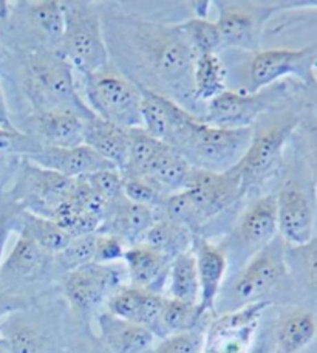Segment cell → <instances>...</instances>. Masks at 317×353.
<instances>
[{"label":"cell","instance_id":"22","mask_svg":"<svg viewBox=\"0 0 317 353\" xmlns=\"http://www.w3.org/2000/svg\"><path fill=\"white\" fill-rule=\"evenodd\" d=\"M25 160L72 180L84 179L87 175L105 171V169H115L85 144L78 148L42 146L36 154L27 157Z\"/></svg>","mask_w":317,"mask_h":353},{"label":"cell","instance_id":"26","mask_svg":"<svg viewBox=\"0 0 317 353\" xmlns=\"http://www.w3.org/2000/svg\"><path fill=\"white\" fill-rule=\"evenodd\" d=\"M316 336V314L302 307L280 312L272 329V341L280 353H300L313 344Z\"/></svg>","mask_w":317,"mask_h":353},{"label":"cell","instance_id":"30","mask_svg":"<svg viewBox=\"0 0 317 353\" xmlns=\"http://www.w3.org/2000/svg\"><path fill=\"white\" fill-rule=\"evenodd\" d=\"M195 234L186 226L172 222L166 217L156 219L145 232L143 243L156 250L158 253L172 261L186 251L192 250Z\"/></svg>","mask_w":317,"mask_h":353},{"label":"cell","instance_id":"4","mask_svg":"<svg viewBox=\"0 0 317 353\" xmlns=\"http://www.w3.org/2000/svg\"><path fill=\"white\" fill-rule=\"evenodd\" d=\"M288 283H291V279L287 263V243L277 236L251 256L234 273L231 281L225 283L215 305V314L236 310L252 302H272L269 296Z\"/></svg>","mask_w":317,"mask_h":353},{"label":"cell","instance_id":"11","mask_svg":"<svg viewBox=\"0 0 317 353\" xmlns=\"http://www.w3.org/2000/svg\"><path fill=\"white\" fill-rule=\"evenodd\" d=\"M288 99L289 84L287 81L254 93L225 90L209 101L205 115L200 118L206 124L220 129L254 128L260 117L277 109Z\"/></svg>","mask_w":317,"mask_h":353},{"label":"cell","instance_id":"20","mask_svg":"<svg viewBox=\"0 0 317 353\" xmlns=\"http://www.w3.org/2000/svg\"><path fill=\"white\" fill-rule=\"evenodd\" d=\"M94 338L109 353H152L158 338L149 329L99 310L93 316Z\"/></svg>","mask_w":317,"mask_h":353},{"label":"cell","instance_id":"38","mask_svg":"<svg viewBox=\"0 0 317 353\" xmlns=\"http://www.w3.org/2000/svg\"><path fill=\"white\" fill-rule=\"evenodd\" d=\"M180 28L196 56L218 54V52H223L217 25L207 17L194 16L180 23Z\"/></svg>","mask_w":317,"mask_h":353},{"label":"cell","instance_id":"18","mask_svg":"<svg viewBox=\"0 0 317 353\" xmlns=\"http://www.w3.org/2000/svg\"><path fill=\"white\" fill-rule=\"evenodd\" d=\"M52 271H54V256L19 232L17 241L0 267V290L22 293L23 285L42 281Z\"/></svg>","mask_w":317,"mask_h":353},{"label":"cell","instance_id":"29","mask_svg":"<svg viewBox=\"0 0 317 353\" xmlns=\"http://www.w3.org/2000/svg\"><path fill=\"white\" fill-rule=\"evenodd\" d=\"M27 21L37 33V37L45 42V48L59 52L63 33V8L62 0H36L25 2Z\"/></svg>","mask_w":317,"mask_h":353},{"label":"cell","instance_id":"10","mask_svg":"<svg viewBox=\"0 0 317 353\" xmlns=\"http://www.w3.org/2000/svg\"><path fill=\"white\" fill-rule=\"evenodd\" d=\"M129 283L119 263H87L61 276L62 296L79 316H94L110 296Z\"/></svg>","mask_w":317,"mask_h":353},{"label":"cell","instance_id":"55","mask_svg":"<svg viewBox=\"0 0 317 353\" xmlns=\"http://www.w3.org/2000/svg\"><path fill=\"white\" fill-rule=\"evenodd\" d=\"M0 341H2V338H0Z\"/></svg>","mask_w":317,"mask_h":353},{"label":"cell","instance_id":"48","mask_svg":"<svg viewBox=\"0 0 317 353\" xmlns=\"http://www.w3.org/2000/svg\"><path fill=\"white\" fill-rule=\"evenodd\" d=\"M17 214L19 208L10 201L0 206V267L5 259V248L11 232L17 231Z\"/></svg>","mask_w":317,"mask_h":353},{"label":"cell","instance_id":"2","mask_svg":"<svg viewBox=\"0 0 317 353\" xmlns=\"http://www.w3.org/2000/svg\"><path fill=\"white\" fill-rule=\"evenodd\" d=\"M21 65L23 92L36 112L61 110L94 118L78 92L73 67L59 52L34 46L22 54Z\"/></svg>","mask_w":317,"mask_h":353},{"label":"cell","instance_id":"32","mask_svg":"<svg viewBox=\"0 0 317 353\" xmlns=\"http://www.w3.org/2000/svg\"><path fill=\"white\" fill-rule=\"evenodd\" d=\"M287 263L291 283L317 302V237L300 247L287 245Z\"/></svg>","mask_w":317,"mask_h":353},{"label":"cell","instance_id":"27","mask_svg":"<svg viewBox=\"0 0 317 353\" xmlns=\"http://www.w3.org/2000/svg\"><path fill=\"white\" fill-rule=\"evenodd\" d=\"M156 220L150 208L135 205L127 199H119L109 206L104 222L98 232L115 234L127 243V247L143 242L145 232Z\"/></svg>","mask_w":317,"mask_h":353},{"label":"cell","instance_id":"8","mask_svg":"<svg viewBox=\"0 0 317 353\" xmlns=\"http://www.w3.org/2000/svg\"><path fill=\"white\" fill-rule=\"evenodd\" d=\"M302 121L303 118L299 109L285 110L271 125L258 130L254 128L249 148L238 165L234 168L242 185L243 197L251 189L269 179L272 172H276L289 138L300 128Z\"/></svg>","mask_w":317,"mask_h":353},{"label":"cell","instance_id":"36","mask_svg":"<svg viewBox=\"0 0 317 353\" xmlns=\"http://www.w3.org/2000/svg\"><path fill=\"white\" fill-rule=\"evenodd\" d=\"M226 90V68L218 54L196 56L194 64L195 104L212 101Z\"/></svg>","mask_w":317,"mask_h":353},{"label":"cell","instance_id":"13","mask_svg":"<svg viewBox=\"0 0 317 353\" xmlns=\"http://www.w3.org/2000/svg\"><path fill=\"white\" fill-rule=\"evenodd\" d=\"M277 236L276 194H266L246 208L229 237L220 245L227 256L229 267L234 263V267L238 270L251 256Z\"/></svg>","mask_w":317,"mask_h":353},{"label":"cell","instance_id":"52","mask_svg":"<svg viewBox=\"0 0 317 353\" xmlns=\"http://www.w3.org/2000/svg\"><path fill=\"white\" fill-rule=\"evenodd\" d=\"M12 12V3L6 0H0V22L8 21Z\"/></svg>","mask_w":317,"mask_h":353},{"label":"cell","instance_id":"37","mask_svg":"<svg viewBox=\"0 0 317 353\" xmlns=\"http://www.w3.org/2000/svg\"><path fill=\"white\" fill-rule=\"evenodd\" d=\"M129 160H127V165L121 174L124 176H147L167 144L150 137L143 128L129 129Z\"/></svg>","mask_w":317,"mask_h":353},{"label":"cell","instance_id":"41","mask_svg":"<svg viewBox=\"0 0 317 353\" xmlns=\"http://www.w3.org/2000/svg\"><path fill=\"white\" fill-rule=\"evenodd\" d=\"M123 195L132 203L141 205L150 210L163 205L164 199L167 197L155 183L144 176H124L123 175Z\"/></svg>","mask_w":317,"mask_h":353},{"label":"cell","instance_id":"42","mask_svg":"<svg viewBox=\"0 0 317 353\" xmlns=\"http://www.w3.org/2000/svg\"><path fill=\"white\" fill-rule=\"evenodd\" d=\"M206 325L207 324L195 330L158 339L152 353H203V350H205Z\"/></svg>","mask_w":317,"mask_h":353},{"label":"cell","instance_id":"46","mask_svg":"<svg viewBox=\"0 0 317 353\" xmlns=\"http://www.w3.org/2000/svg\"><path fill=\"white\" fill-rule=\"evenodd\" d=\"M302 144H303V159H305L309 172H311V181H313V188H314V194L317 200V124L316 123L303 124Z\"/></svg>","mask_w":317,"mask_h":353},{"label":"cell","instance_id":"44","mask_svg":"<svg viewBox=\"0 0 317 353\" xmlns=\"http://www.w3.org/2000/svg\"><path fill=\"white\" fill-rule=\"evenodd\" d=\"M42 144L33 135L19 129H0V154H16L23 159L36 154Z\"/></svg>","mask_w":317,"mask_h":353},{"label":"cell","instance_id":"21","mask_svg":"<svg viewBox=\"0 0 317 353\" xmlns=\"http://www.w3.org/2000/svg\"><path fill=\"white\" fill-rule=\"evenodd\" d=\"M192 253L200 282V308L207 316L214 318L215 305L229 270L227 256L220 243H214L205 236L194 237Z\"/></svg>","mask_w":317,"mask_h":353},{"label":"cell","instance_id":"51","mask_svg":"<svg viewBox=\"0 0 317 353\" xmlns=\"http://www.w3.org/2000/svg\"><path fill=\"white\" fill-rule=\"evenodd\" d=\"M272 345H274V341H272V336L269 338L268 333H263V335H258L256 339V344L251 349L249 353H271Z\"/></svg>","mask_w":317,"mask_h":353},{"label":"cell","instance_id":"33","mask_svg":"<svg viewBox=\"0 0 317 353\" xmlns=\"http://www.w3.org/2000/svg\"><path fill=\"white\" fill-rule=\"evenodd\" d=\"M164 290H166L164 296H167V298L200 305V282L192 250L170 261L167 282Z\"/></svg>","mask_w":317,"mask_h":353},{"label":"cell","instance_id":"6","mask_svg":"<svg viewBox=\"0 0 317 353\" xmlns=\"http://www.w3.org/2000/svg\"><path fill=\"white\" fill-rule=\"evenodd\" d=\"M63 33L59 53L73 70L87 77L110 64V52L96 3L62 0Z\"/></svg>","mask_w":317,"mask_h":353},{"label":"cell","instance_id":"50","mask_svg":"<svg viewBox=\"0 0 317 353\" xmlns=\"http://www.w3.org/2000/svg\"><path fill=\"white\" fill-rule=\"evenodd\" d=\"M0 129H17L14 124L11 121V117H10V110H8V104H6V99H5V94L2 92V87H0Z\"/></svg>","mask_w":317,"mask_h":353},{"label":"cell","instance_id":"3","mask_svg":"<svg viewBox=\"0 0 317 353\" xmlns=\"http://www.w3.org/2000/svg\"><path fill=\"white\" fill-rule=\"evenodd\" d=\"M243 199L237 172H207L195 169L185 189L169 194L161 210L164 217L186 226L195 236L205 226Z\"/></svg>","mask_w":317,"mask_h":353},{"label":"cell","instance_id":"35","mask_svg":"<svg viewBox=\"0 0 317 353\" xmlns=\"http://www.w3.org/2000/svg\"><path fill=\"white\" fill-rule=\"evenodd\" d=\"M194 168L189 165L185 157L174 148L166 146L158 161L155 163L154 169L144 179H149L152 183L161 189V191L169 195L178 192L185 189L189 176L192 174Z\"/></svg>","mask_w":317,"mask_h":353},{"label":"cell","instance_id":"28","mask_svg":"<svg viewBox=\"0 0 317 353\" xmlns=\"http://www.w3.org/2000/svg\"><path fill=\"white\" fill-rule=\"evenodd\" d=\"M84 144L109 161L119 172L124 171L130 150L129 129H123L94 117L85 121Z\"/></svg>","mask_w":317,"mask_h":353},{"label":"cell","instance_id":"54","mask_svg":"<svg viewBox=\"0 0 317 353\" xmlns=\"http://www.w3.org/2000/svg\"><path fill=\"white\" fill-rule=\"evenodd\" d=\"M314 85L317 87V64H316V68H314Z\"/></svg>","mask_w":317,"mask_h":353},{"label":"cell","instance_id":"14","mask_svg":"<svg viewBox=\"0 0 317 353\" xmlns=\"http://www.w3.org/2000/svg\"><path fill=\"white\" fill-rule=\"evenodd\" d=\"M272 305L269 301H260L215 314L206 325L203 353H249L258 336L263 314Z\"/></svg>","mask_w":317,"mask_h":353},{"label":"cell","instance_id":"31","mask_svg":"<svg viewBox=\"0 0 317 353\" xmlns=\"http://www.w3.org/2000/svg\"><path fill=\"white\" fill-rule=\"evenodd\" d=\"M206 318L207 314L201 312L198 304H190V302L164 296L156 338L163 339L170 335L198 329V327L207 324Z\"/></svg>","mask_w":317,"mask_h":353},{"label":"cell","instance_id":"9","mask_svg":"<svg viewBox=\"0 0 317 353\" xmlns=\"http://www.w3.org/2000/svg\"><path fill=\"white\" fill-rule=\"evenodd\" d=\"M0 338L10 353H67L62 318L53 308L31 305L0 324Z\"/></svg>","mask_w":317,"mask_h":353},{"label":"cell","instance_id":"53","mask_svg":"<svg viewBox=\"0 0 317 353\" xmlns=\"http://www.w3.org/2000/svg\"><path fill=\"white\" fill-rule=\"evenodd\" d=\"M0 353H10V350L6 349V345L2 341H0Z\"/></svg>","mask_w":317,"mask_h":353},{"label":"cell","instance_id":"1","mask_svg":"<svg viewBox=\"0 0 317 353\" xmlns=\"http://www.w3.org/2000/svg\"><path fill=\"white\" fill-rule=\"evenodd\" d=\"M123 43L138 56L147 81L154 83L152 90L175 101L195 103L194 99V64L196 54L178 25L139 21L132 17L113 19ZM150 90V88H149ZM196 105V104H195Z\"/></svg>","mask_w":317,"mask_h":353},{"label":"cell","instance_id":"47","mask_svg":"<svg viewBox=\"0 0 317 353\" xmlns=\"http://www.w3.org/2000/svg\"><path fill=\"white\" fill-rule=\"evenodd\" d=\"M33 304V299L28 298L25 293L0 290V324H2L6 318H10L11 314L27 310V308H30Z\"/></svg>","mask_w":317,"mask_h":353},{"label":"cell","instance_id":"40","mask_svg":"<svg viewBox=\"0 0 317 353\" xmlns=\"http://www.w3.org/2000/svg\"><path fill=\"white\" fill-rule=\"evenodd\" d=\"M94 239L96 234L74 237L58 254H54V270H61V276L68 271L84 267L94 259Z\"/></svg>","mask_w":317,"mask_h":353},{"label":"cell","instance_id":"25","mask_svg":"<svg viewBox=\"0 0 317 353\" xmlns=\"http://www.w3.org/2000/svg\"><path fill=\"white\" fill-rule=\"evenodd\" d=\"M85 121L72 112L47 110L34 113L33 135L42 146L48 148H78L84 144Z\"/></svg>","mask_w":317,"mask_h":353},{"label":"cell","instance_id":"16","mask_svg":"<svg viewBox=\"0 0 317 353\" xmlns=\"http://www.w3.org/2000/svg\"><path fill=\"white\" fill-rule=\"evenodd\" d=\"M278 236L288 247H300L314 237L316 194L299 179L285 180L276 192Z\"/></svg>","mask_w":317,"mask_h":353},{"label":"cell","instance_id":"23","mask_svg":"<svg viewBox=\"0 0 317 353\" xmlns=\"http://www.w3.org/2000/svg\"><path fill=\"white\" fill-rule=\"evenodd\" d=\"M163 301L164 294L152 293L125 283L110 296L105 310L118 318L145 327L156 336Z\"/></svg>","mask_w":317,"mask_h":353},{"label":"cell","instance_id":"19","mask_svg":"<svg viewBox=\"0 0 317 353\" xmlns=\"http://www.w3.org/2000/svg\"><path fill=\"white\" fill-rule=\"evenodd\" d=\"M138 87L141 90L143 129L158 141L174 148L194 113L161 93Z\"/></svg>","mask_w":317,"mask_h":353},{"label":"cell","instance_id":"24","mask_svg":"<svg viewBox=\"0 0 317 353\" xmlns=\"http://www.w3.org/2000/svg\"><path fill=\"white\" fill-rule=\"evenodd\" d=\"M123 263L130 285L163 294L170 265L166 256L139 242L127 247Z\"/></svg>","mask_w":317,"mask_h":353},{"label":"cell","instance_id":"45","mask_svg":"<svg viewBox=\"0 0 317 353\" xmlns=\"http://www.w3.org/2000/svg\"><path fill=\"white\" fill-rule=\"evenodd\" d=\"M127 243L115 234L96 232L94 239V259L96 263H119L124 259Z\"/></svg>","mask_w":317,"mask_h":353},{"label":"cell","instance_id":"12","mask_svg":"<svg viewBox=\"0 0 317 353\" xmlns=\"http://www.w3.org/2000/svg\"><path fill=\"white\" fill-rule=\"evenodd\" d=\"M74 180L48 171L23 159L14 186L10 191V203L36 216L53 219L54 212L72 195Z\"/></svg>","mask_w":317,"mask_h":353},{"label":"cell","instance_id":"34","mask_svg":"<svg viewBox=\"0 0 317 353\" xmlns=\"http://www.w3.org/2000/svg\"><path fill=\"white\" fill-rule=\"evenodd\" d=\"M17 232L28 236L52 256L58 254L72 241V237L53 219L36 216L33 212L22 210H19L17 214Z\"/></svg>","mask_w":317,"mask_h":353},{"label":"cell","instance_id":"43","mask_svg":"<svg viewBox=\"0 0 317 353\" xmlns=\"http://www.w3.org/2000/svg\"><path fill=\"white\" fill-rule=\"evenodd\" d=\"M90 188L104 200L107 206H110L123 199V174L118 169H105V171L94 172L84 176Z\"/></svg>","mask_w":317,"mask_h":353},{"label":"cell","instance_id":"15","mask_svg":"<svg viewBox=\"0 0 317 353\" xmlns=\"http://www.w3.org/2000/svg\"><path fill=\"white\" fill-rule=\"evenodd\" d=\"M316 64L314 47L258 50L249 62V92H260L291 77L305 85H314Z\"/></svg>","mask_w":317,"mask_h":353},{"label":"cell","instance_id":"7","mask_svg":"<svg viewBox=\"0 0 317 353\" xmlns=\"http://www.w3.org/2000/svg\"><path fill=\"white\" fill-rule=\"evenodd\" d=\"M82 79L85 104L94 117L123 129L143 128L141 90L129 77L109 64Z\"/></svg>","mask_w":317,"mask_h":353},{"label":"cell","instance_id":"39","mask_svg":"<svg viewBox=\"0 0 317 353\" xmlns=\"http://www.w3.org/2000/svg\"><path fill=\"white\" fill-rule=\"evenodd\" d=\"M53 220L72 239L96 234L103 225V220L74 205L70 199L54 212Z\"/></svg>","mask_w":317,"mask_h":353},{"label":"cell","instance_id":"49","mask_svg":"<svg viewBox=\"0 0 317 353\" xmlns=\"http://www.w3.org/2000/svg\"><path fill=\"white\" fill-rule=\"evenodd\" d=\"M67 353H109L107 352L103 345H101L96 338H94V341H81L74 345H68V350Z\"/></svg>","mask_w":317,"mask_h":353},{"label":"cell","instance_id":"5","mask_svg":"<svg viewBox=\"0 0 317 353\" xmlns=\"http://www.w3.org/2000/svg\"><path fill=\"white\" fill-rule=\"evenodd\" d=\"M254 128L220 129L194 115L175 144V150L195 169L227 172L236 168L248 150Z\"/></svg>","mask_w":317,"mask_h":353},{"label":"cell","instance_id":"17","mask_svg":"<svg viewBox=\"0 0 317 353\" xmlns=\"http://www.w3.org/2000/svg\"><path fill=\"white\" fill-rule=\"evenodd\" d=\"M217 25L221 50L240 48L256 53L268 19L277 12L276 2H218Z\"/></svg>","mask_w":317,"mask_h":353}]
</instances>
